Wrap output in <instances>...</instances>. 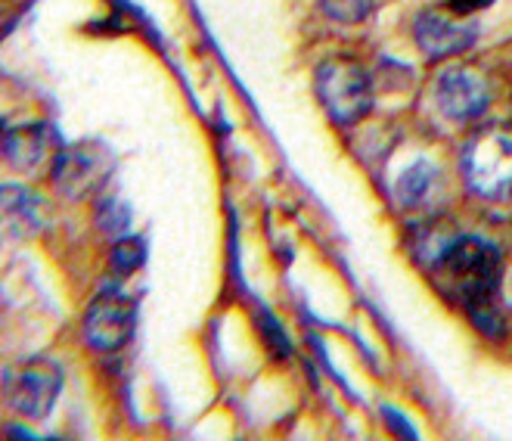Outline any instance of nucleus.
I'll list each match as a JSON object with an SVG mask.
<instances>
[{
	"label": "nucleus",
	"instance_id": "nucleus-5",
	"mask_svg": "<svg viewBox=\"0 0 512 441\" xmlns=\"http://www.w3.org/2000/svg\"><path fill=\"white\" fill-rule=\"evenodd\" d=\"M112 174V153L97 140H81L53 156V184L66 199L97 193Z\"/></svg>",
	"mask_w": 512,
	"mask_h": 441
},
{
	"label": "nucleus",
	"instance_id": "nucleus-4",
	"mask_svg": "<svg viewBox=\"0 0 512 441\" xmlns=\"http://www.w3.org/2000/svg\"><path fill=\"white\" fill-rule=\"evenodd\" d=\"M59 389H63V370L50 358L22 361L10 367L4 376V398L10 410H16V414L28 420L47 417L59 398Z\"/></svg>",
	"mask_w": 512,
	"mask_h": 441
},
{
	"label": "nucleus",
	"instance_id": "nucleus-12",
	"mask_svg": "<svg viewBox=\"0 0 512 441\" xmlns=\"http://www.w3.org/2000/svg\"><path fill=\"white\" fill-rule=\"evenodd\" d=\"M317 4H320V10L326 16H333L336 22L351 25V22H364L370 16L376 0H317Z\"/></svg>",
	"mask_w": 512,
	"mask_h": 441
},
{
	"label": "nucleus",
	"instance_id": "nucleus-10",
	"mask_svg": "<svg viewBox=\"0 0 512 441\" xmlns=\"http://www.w3.org/2000/svg\"><path fill=\"white\" fill-rule=\"evenodd\" d=\"M4 218L16 237H32L47 221L44 202L22 187H4Z\"/></svg>",
	"mask_w": 512,
	"mask_h": 441
},
{
	"label": "nucleus",
	"instance_id": "nucleus-8",
	"mask_svg": "<svg viewBox=\"0 0 512 441\" xmlns=\"http://www.w3.org/2000/svg\"><path fill=\"white\" fill-rule=\"evenodd\" d=\"M475 38H478L475 25L454 22L435 10L416 19V44L423 47V53H429L432 60H447V56H457V53L469 50L475 44Z\"/></svg>",
	"mask_w": 512,
	"mask_h": 441
},
{
	"label": "nucleus",
	"instance_id": "nucleus-6",
	"mask_svg": "<svg viewBox=\"0 0 512 441\" xmlns=\"http://www.w3.org/2000/svg\"><path fill=\"white\" fill-rule=\"evenodd\" d=\"M137 308L118 289H103L84 317V339L94 351H118L134 333Z\"/></svg>",
	"mask_w": 512,
	"mask_h": 441
},
{
	"label": "nucleus",
	"instance_id": "nucleus-15",
	"mask_svg": "<svg viewBox=\"0 0 512 441\" xmlns=\"http://www.w3.org/2000/svg\"><path fill=\"white\" fill-rule=\"evenodd\" d=\"M494 4V0H450V10H454L457 16H472L478 10H488Z\"/></svg>",
	"mask_w": 512,
	"mask_h": 441
},
{
	"label": "nucleus",
	"instance_id": "nucleus-7",
	"mask_svg": "<svg viewBox=\"0 0 512 441\" xmlns=\"http://www.w3.org/2000/svg\"><path fill=\"white\" fill-rule=\"evenodd\" d=\"M438 109L454 122H472L488 109V87L466 69H447L435 84Z\"/></svg>",
	"mask_w": 512,
	"mask_h": 441
},
{
	"label": "nucleus",
	"instance_id": "nucleus-9",
	"mask_svg": "<svg viewBox=\"0 0 512 441\" xmlns=\"http://www.w3.org/2000/svg\"><path fill=\"white\" fill-rule=\"evenodd\" d=\"M53 143L47 125H16L4 131V159L13 171H35L47 162Z\"/></svg>",
	"mask_w": 512,
	"mask_h": 441
},
{
	"label": "nucleus",
	"instance_id": "nucleus-14",
	"mask_svg": "<svg viewBox=\"0 0 512 441\" xmlns=\"http://www.w3.org/2000/svg\"><path fill=\"white\" fill-rule=\"evenodd\" d=\"M97 221H100V227L106 233H125V227L131 221V212L118 199H103L100 212H97Z\"/></svg>",
	"mask_w": 512,
	"mask_h": 441
},
{
	"label": "nucleus",
	"instance_id": "nucleus-1",
	"mask_svg": "<svg viewBox=\"0 0 512 441\" xmlns=\"http://www.w3.org/2000/svg\"><path fill=\"white\" fill-rule=\"evenodd\" d=\"M438 277L457 302H463L485 333H500L497 292H500V255L478 237L450 243L438 261Z\"/></svg>",
	"mask_w": 512,
	"mask_h": 441
},
{
	"label": "nucleus",
	"instance_id": "nucleus-2",
	"mask_svg": "<svg viewBox=\"0 0 512 441\" xmlns=\"http://www.w3.org/2000/svg\"><path fill=\"white\" fill-rule=\"evenodd\" d=\"M463 174L481 199L512 196V134L481 128L463 150Z\"/></svg>",
	"mask_w": 512,
	"mask_h": 441
},
{
	"label": "nucleus",
	"instance_id": "nucleus-11",
	"mask_svg": "<svg viewBox=\"0 0 512 441\" xmlns=\"http://www.w3.org/2000/svg\"><path fill=\"white\" fill-rule=\"evenodd\" d=\"M438 187V168L432 165V162H413L401 178H398V187H395V193H398V199H401V205L404 209H419L423 202H429V196H432V190Z\"/></svg>",
	"mask_w": 512,
	"mask_h": 441
},
{
	"label": "nucleus",
	"instance_id": "nucleus-3",
	"mask_svg": "<svg viewBox=\"0 0 512 441\" xmlns=\"http://www.w3.org/2000/svg\"><path fill=\"white\" fill-rule=\"evenodd\" d=\"M317 97L329 119L342 128H351L373 109V81L351 60H326L317 69Z\"/></svg>",
	"mask_w": 512,
	"mask_h": 441
},
{
	"label": "nucleus",
	"instance_id": "nucleus-13",
	"mask_svg": "<svg viewBox=\"0 0 512 441\" xmlns=\"http://www.w3.org/2000/svg\"><path fill=\"white\" fill-rule=\"evenodd\" d=\"M143 264V243L140 240H131V237H125V240H118L115 243V252H112V268L118 271V274H131V271H137Z\"/></svg>",
	"mask_w": 512,
	"mask_h": 441
}]
</instances>
